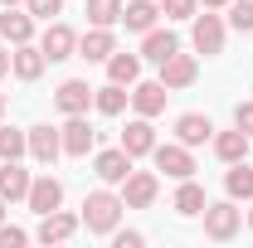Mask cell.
I'll return each mask as SVG.
<instances>
[{
	"label": "cell",
	"instance_id": "4dcf8cb0",
	"mask_svg": "<svg viewBox=\"0 0 253 248\" xmlns=\"http://www.w3.org/2000/svg\"><path fill=\"white\" fill-rule=\"evenodd\" d=\"M195 5H200V0H161V15H170V20H195Z\"/></svg>",
	"mask_w": 253,
	"mask_h": 248
},
{
	"label": "cell",
	"instance_id": "6da1fadb",
	"mask_svg": "<svg viewBox=\"0 0 253 248\" xmlns=\"http://www.w3.org/2000/svg\"><path fill=\"white\" fill-rule=\"evenodd\" d=\"M122 200L117 195H107V190H93L88 200H83V224H88V234H112L117 229V219H122Z\"/></svg>",
	"mask_w": 253,
	"mask_h": 248
},
{
	"label": "cell",
	"instance_id": "d6986e66",
	"mask_svg": "<svg viewBox=\"0 0 253 248\" xmlns=\"http://www.w3.org/2000/svg\"><path fill=\"white\" fill-rule=\"evenodd\" d=\"M175 49H180V39H175L170 30H146V39H141V59H146V63H156V68L170 59Z\"/></svg>",
	"mask_w": 253,
	"mask_h": 248
},
{
	"label": "cell",
	"instance_id": "f1b7e54d",
	"mask_svg": "<svg viewBox=\"0 0 253 248\" xmlns=\"http://www.w3.org/2000/svg\"><path fill=\"white\" fill-rule=\"evenodd\" d=\"M25 151H30V136L15 126H0V161H20Z\"/></svg>",
	"mask_w": 253,
	"mask_h": 248
},
{
	"label": "cell",
	"instance_id": "484cf974",
	"mask_svg": "<svg viewBox=\"0 0 253 248\" xmlns=\"http://www.w3.org/2000/svg\"><path fill=\"white\" fill-rule=\"evenodd\" d=\"M126 102H131V93H126L122 83H107V88H93V107L102 112V117H117Z\"/></svg>",
	"mask_w": 253,
	"mask_h": 248
},
{
	"label": "cell",
	"instance_id": "7402d4cb",
	"mask_svg": "<svg viewBox=\"0 0 253 248\" xmlns=\"http://www.w3.org/2000/svg\"><path fill=\"white\" fill-rule=\"evenodd\" d=\"M156 20H161V5H151V0H131V5H122V25L136 30V34L156 30Z\"/></svg>",
	"mask_w": 253,
	"mask_h": 248
},
{
	"label": "cell",
	"instance_id": "603a6c76",
	"mask_svg": "<svg viewBox=\"0 0 253 248\" xmlns=\"http://www.w3.org/2000/svg\"><path fill=\"white\" fill-rule=\"evenodd\" d=\"M249 131H239V126H234V131H219V136H214V151H219V161H229V165H234V161H249Z\"/></svg>",
	"mask_w": 253,
	"mask_h": 248
},
{
	"label": "cell",
	"instance_id": "cb8c5ba5",
	"mask_svg": "<svg viewBox=\"0 0 253 248\" xmlns=\"http://www.w3.org/2000/svg\"><path fill=\"white\" fill-rule=\"evenodd\" d=\"M205 190L195 185V180H180V190H175V200H170V209L175 214H185V219H195V214H205Z\"/></svg>",
	"mask_w": 253,
	"mask_h": 248
},
{
	"label": "cell",
	"instance_id": "30bf717a",
	"mask_svg": "<svg viewBox=\"0 0 253 248\" xmlns=\"http://www.w3.org/2000/svg\"><path fill=\"white\" fill-rule=\"evenodd\" d=\"M25 136H30V156L39 161V165H54V161L63 156V136L54 131V126H30Z\"/></svg>",
	"mask_w": 253,
	"mask_h": 248
},
{
	"label": "cell",
	"instance_id": "52a82bcc",
	"mask_svg": "<svg viewBox=\"0 0 253 248\" xmlns=\"http://www.w3.org/2000/svg\"><path fill=\"white\" fill-rule=\"evenodd\" d=\"M93 170H97V180H102V185H122L126 175H131V156H126L122 146H112V151H97Z\"/></svg>",
	"mask_w": 253,
	"mask_h": 248
},
{
	"label": "cell",
	"instance_id": "2e32d148",
	"mask_svg": "<svg viewBox=\"0 0 253 248\" xmlns=\"http://www.w3.org/2000/svg\"><path fill=\"white\" fill-rule=\"evenodd\" d=\"M112 49H117L112 30H97V25L78 39V59H88V63H107V59H112Z\"/></svg>",
	"mask_w": 253,
	"mask_h": 248
},
{
	"label": "cell",
	"instance_id": "5bb4252c",
	"mask_svg": "<svg viewBox=\"0 0 253 248\" xmlns=\"http://www.w3.org/2000/svg\"><path fill=\"white\" fill-rule=\"evenodd\" d=\"M122 151L136 161V156H151L156 151V131H151V117H136V122H126L122 131Z\"/></svg>",
	"mask_w": 253,
	"mask_h": 248
},
{
	"label": "cell",
	"instance_id": "f35d334b",
	"mask_svg": "<svg viewBox=\"0 0 253 248\" xmlns=\"http://www.w3.org/2000/svg\"><path fill=\"white\" fill-rule=\"evenodd\" d=\"M0 224H5V200H0Z\"/></svg>",
	"mask_w": 253,
	"mask_h": 248
},
{
	"label": "cell",
	"instance_id": "8fae6325",
	"mask_svg": "<svg viewBox=\"0 0 253 248\" xmlns=\"http://www.w3.org/2000/svg\"><path fill=\"white\" fill-rule=\"evenodd\" d=\"M25 205H30L34 214H49V209H59V205H63V185L54 180V175H39V180H30Z\"/></svg>",
	"mask_w": 253,
	"mask_h": 248
},
{
	"label": "cell",
	"instance_id": "277c9868",
	"mask_svg": "<svg viewBox=\"0 0 253 248\" xmlns=\"http://www.w3.org/2000/svg\"><path fill=\"white\" fill-rule=\"evenodd\" d=\"M39 49H44V59L49 63H63L78 54V34L68 30V25H59V20H49V30H44V39H39Z\"/></svg>",
	"mask_w": 253,
	"mask_h": 248
},
{
	"label": "cell",
	"instance_id": "e575fe53",
	"mask_svg": "<svg viewBox=\"0 0 253 248\" xmlns=\"http://www.w3.org/2000/svg\"><path fill=\"white\" fill-rule=\"evenodd\" d=\"M141 244H146V239H141L136 229H122V234H117V248H141Z\"/></svg>",
	"mask_w": 253,
	"mask_h": 248
},
{
	"label": "cell",
	"instance_id": "4fadbf2b",
	"mask_svg": "<svg viewBox=\"0 0 253 248\" xmlns=\"http://www.w3.org/2000/svg\"><path fill=\"white\" fill-rule=\"evenodd\" d=\"M54 102H59V112H68V117H78V112H88V107H93V88H88L83 78H68V83H59V93H54Z\"/></svg>",
	"mask_w": 253,
	"mask_h": 248
},
{
	"label": "cell",
	"instance_id": "74e56055",
	"mask_svg": "<svg viewBox=\"0 0 253 248\" xmlns=\"http://www.w3.org/2000/svg\"><path fill=\"white\" fill-rule=\"evenodd\" d=\"M0 117H5V93H0Z\"/></svg>",
	"mask_w": 253,
	"mask_h": 248
},
{
	"label": "cell",
	"instance_id": "8992f818",
	"mask_svg": "<svg viewBox=\"0 0 253 248\" xmlns=\"http://www.w3.org/2000/svg\"><path fill=\"white\" fill-rule=\"evenodd\" d=\"M195 78H200V63L190 59V54H180V49H175L170 59L161 63V83H166L170 93H175V88H190Z\"/></svg>",
	"mask_w": 253,
	"mask_h": 248
},
{
	"label": "cell",
	"instance_id": "d6a6232c",
	"mask_svg": "<svg viewBox=\"0 0 253 248\" xmlns=\"http://www.w3.org/2000/svg\"><path fill=\"white\" fill-rule=\"evenodd\" d=\"M20 244H30V234L15 224H0V248H20Z\"/></svg>",
	"mask_w": 253,
	"mask_h": 248
},
{
	"label": "cell",
	"instance_id": "f546056e",
	"mask_svg": "<svg viewBox=\"0 0 253 248\" xmlns=\"http://www.w3.org/2000/svg\"><path fill=\"white\" fill-rule=\"evenodd\" d=\"M229 25L234 30H253V0H229Z\"/></svg>",
	"mask_w": 253,
	"mask_h": 248
},
{
	"label": "cell",
	"instance_id": "ab89813d",
	"mask_svg": "<svg viewBox=\"0 0 253 248\" xmlns=\"http://www.w3.org/2000/svg\"><path fill=\"white\" fill-rule=\"evenodd\" d=\"M249 229H253V209H249Z\"/></svg>",
	"mask_w": 253,
	"mask_h": 248
},
{
	"label": "cell",
	"instance_id": "60d3db41",
	"mask_svg": "<svg viewBox=\"0 0 253 248\" xmlns=\"http://www.w3.org/2000/svg\"><path fill=\"white\" fill-rule=\"evenodd\" d=\"M5 5H20V0H5Z\"/></svg>",
	"mask_w": 253,
	"mask_h": 248
},
{
	"label": "cell",
	"instance_id": "7c38bea8",
	"mask_svg": "<svg viewBox=\"0 0 253 248\" xmlns=\"http://www.w3.org/2000/svg\"><path fill=\"white\" fill-rule=\"evenodd\" d=\"M59 136H63V156H88V151H93V141H97V131L88 126L83 112H78V117H68V126H63Z\"/></svg>",
	"mask_w": 253,
	"mask_h": 248
},
{
	"label": "cell",
	"instance_id": "1f68e13d",
	"mask_svg": "<svg viewBox=\"0 0 253 248\" xmlns=\"http://www.w3.org/2000/svg\"><path fill=\"white\" fill-rule=\"evenodd\" d=\"M25 10H30L34 20H44V25H49V20L63 10V0H25Z\"/></svg>",
	"mask_w": 253,
	"mask_h": 248
},
{
	"label": "cell",
	"instance_id": "4316f807",
	"mask_svg": "<svg viewBox=\"0 0 253 248\" xmlns=\"http://www.w3.org/2000/svg\"><path fill=\"white\" fill-rule=\"evenodd\" d=\"M224 190H229V200H253V165L234 161V170L224 175Z\"/></svg>",
	"mask_w": 253,
	"mask_h": 248
},
{
	"label": "cell",
	"instance_id": "7a4b0ae2",
	"mask_svg": "<svg viewBox=\"0 0 253 248\" xmlns=\"http://www.w3.org/2000/svg\"><path fill=\"white\" fill-rule=\"evenodd\" d=\"M244 224V209H234V200H219V205H205V234L214 244H229Z\"/></svg>",
	"mask_w": 253,
	"mask_h": 248
},
{
	"label": "cell",
	"instance_id": "83f0119b",
	"mask_svg": "<svg viewBox=\"0 0 253 248\" xmlns=\"http://www.w3.org/2000/svg\"><path fill=\"white\" fill-rule=\"evenodd\" d=\"M88 20H93L97 30L122 25V0H88Z\"/></svg>",
	"mask_w": 253,
	"mask_h": 248
},
{
	"label": "cell",
	"instance_id": "e0dca14e",
	"mask_svg": "<svg viewBox=\"0 0 253 248\" xmlns=\"http://www.w3.org/2000/svg\"><path fill=\"white\" fill-rule=\"evenodd\" d=\"M210 136H214L210 117H200V112H185V117H175V141H180V146H205Z\"/></svg>",
	"mask_w": 253,
	"mask_h": 248
},
{
	"label": "cell",
	"instance_id": "5b68a950",
	"mask_svg": "<svg viewBox=\"0 0 253 248\" xmlns=\"http://www.w3.org/2000/svg\"><path fill=\"white\" fill-rule=\"evenodd\" d=\"M156 170H166V175H170V180H190V175H195V156H190V146H180V141H175V146H156Z\"/></svg>",
	"mask_w": 253,
	"mask_h": 248
},
{
	"label": "cell",
	"instance_id": "8d00e7d4",
	"mask_svg": "<svg viewBox=\"0 0 253 248\" xmlns=\"http://www.w3.org/2000/svg\"><path fill=\"white\" fill-rule=\"evenodd\" d=\"M200 5H205V10H219V5H229V0H200Z\"/></svg>",
	"mask_w": 253,
	"mask_h": 248
},
{
	"label": "cell",
	"instance_id": "9a60e30c",
	"mask_svg": "<svg viewBox=\"0 0 253 248\" xmlns=\"http://www.w3.org/2000/svg\"><path fill=\"white\" fill-rule=\"evenodd\" d=\"M190 39H195L200 54H224V20H219V15H200Z\"/></svg>",
	"mask_w": 253,
	"mask_h": 248
},
{
	"label": "cell",
	"instance_id": "d4e9b609",
	"mask_svg": "<svg viewBox=\"0 0 253 248\" xmlns=\"http://www.w3.org/2000/svg\"><path fill=\"white\" fill-rule=\"evenodd\" d=\"M136 78H141V59H136V54H117V49H112V59H107V83L131 88Z\"/></svg>",
	"mask_w": 253,
	"mask_h": 248
},
{
	"label": "cell",
	"instance_id": "d590c367",
	"mask_svg": "<svg viewBox=\"0 0 253 248\" xmlns=\"http://www.w3.org/2000/svg\"><path fill=\"white\" fill-rule=\"evenodd\" d=\"M0 73H10V49H0Z\"/></svg>",
	"mask_w": 253,
	"mask_h": 248
},
{
	"label": "cell",
	"instance_id": "ac0fdd59",
	"mask_svg": "<svg viewBox=\"0 0 253 248\" xmlns=\"http://www.w3.org/2000/svg\"><path fill=\"white\" fill-rule=\"evenodd\" d=\"M44 49H34V44H15V54H10V68H15V78H25V83H34L39 73H44Z\"/></svg>",
	"mask_w": 253,
	"mask_h": 248
},
{
	"label": "cell",
	"instance_id": "9c48e42d",
	"mask_svg": "<svg viewBox=\"0 0 253 248\" xmlns=\"http://www.w3.org/2000/svg\"><path fill=\"white\" fill-rule=\"evenodd\" d=\"M166 97H170V88L166 83H136L131 88V107H136V117H161L166 112Z\"/></svg>",
	"mask_w": 253,
	"mask_h": 248
},
{
	"label": "cell",
	"instance_id": "ba28073f",
	"mask_svg": "<svg viewBox=\"0 0 253 248\" xmlns=\"http://www.w3.org/2000/svg\"><path fill=\"white\" fill-rule=\"evenodd\" d=\"M73 234H78V219L63 214V209L39 214V229H34V239H39V244H63V239H73Z\"/></svg>",
	"mask_w": 253,
	"mask_h": 248
},
{
	"label": "cell",
	"instance_id": "ffe728a7",
	"mask_svg": "<svg viewBox=\"0 0 253 248\" xmlns=\"http://www.w3.org/2000/svg\"><path fill=\"white\" fill-rule=\"evenodd\" d=\"M0 34H5L10 44H30V34H34V15H30V10H15V5H5V15H0Z\"/></svg>",
	"mask_w": 253,
	"mask_h": 248
},
{
	"label": "cell",
	"instance_id": "836d02e7",
	"mask_svg": "<svg viewBox=\"0 0 253 248\" xmlns=\"http://www.w3.org/2000/svg\"><path fill=\"white\" fill-rule=\"evenodd\" d=\"M234 126L253 136V102H239V107H234Z\"/></svg>",
	"mask_w": 253,
	"mask_h": 248
},
{
	"label": "cell",
	"instance_id": "44dd1931",
	"mask_svg": "<svg viewBox=\"0 0 253 248\" xmlns=\"http://www.w3.org/2000/svg\"><path fill=\"white\" fill-rule=\"evenodd\" d=\"M30 195V170L20 161H5L0 165V200H25Z\"/></svg>",
	"mask_w": 253,
	"mask_h": 248
},
{
	"label": "cell",
	"instance_id": "3957f363",
	"mask_svg": "<svg viewBox=\"0 0 253 248\" xmlns=\"http://www.w3.org/2000/svg\"><path fill=\"white\" fill-rule=\"evenodd\" d=\"M156 195H161V180L151 170H131L122 180V205L126 209H146V205H156Z\"/></svg>",
	"mask_w": 253,
	"mask_h": 248
}]
</instances>
